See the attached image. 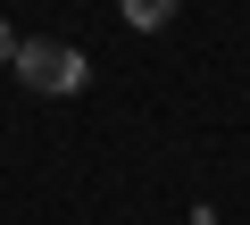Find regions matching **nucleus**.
Masks as SVG:
<instances>
[{"instance_id":"1","label":"nucleus","mask_w":250,"mask_h":225,"mask_svg":"<svg viewBox=\"0 0 250 225\" xmlns=\"http://www.w3.org/2000/svg\"><path fill=\"white\" fill-rule=\"evenodd\" d=\"M9 75L25 83V92H75L83 83V50L75 42H50V34H34V42H17V59H9Z\"/></svg>"},{"instance_id":"2","label":"nucleus","mask_w":250,"mask_h":225,"mask_svg":"<svg viewBox=\"0 0 250 225\" xmlns=\"http://www.w3.org/2000/svg\"><path fill=\"white\" fill-rule=\"evenodd\" d=\"M117 9H125V25H134V34H159V25H175L184 0H117Z\"/></svg>"},{"instance_id":"3","label":"nucleus","mask_w":250,"mask_h":225,"mask_svg":"<svg viewBox=\"0 0 250 225\" xmlns=\"http://www.w3.org/2000/svg\"><path fill=\"white\" fill-rule=\"evenodd\" d=\"M17 59V34H9V17H0V67H9Z\"/></svg>"}]
</instances>
